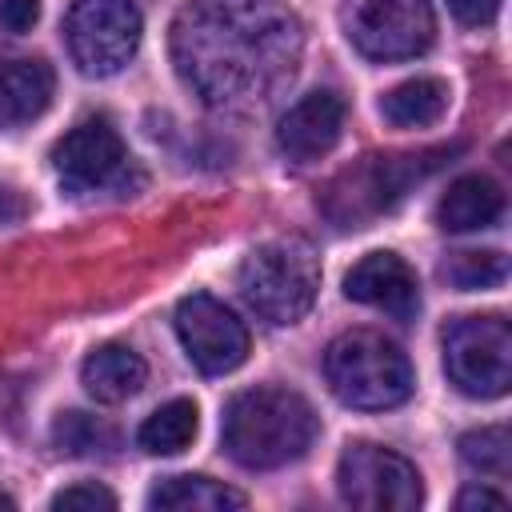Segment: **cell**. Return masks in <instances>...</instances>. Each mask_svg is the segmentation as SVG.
Wrapping results in <instances>:
<instances>
[{"instance_id": "484cf974", "label": "cell", "mask_w": 512, "mask_h": 512, "mask_svg": "<svg viewBox=\"0 0 512 512\" xmlns=\"http://www.w3.org/2000/svg\"><path fill=\"white\" fill-rule=\"evenodd\" d=\"M24 216H28V200H24L16 188L0 184V228H8V224H20Z\"/></svg>"}, {"instance_id": "cb8c5ba5", "label": "cell", "mask_w": 512, "mask_h": 512, "mask_svg": "<svg viewBox=\"0 0 512 512\" xmlns=\"http://www.w3.org/2000/svg\"><path fill=\"white\" fill-rule=\"evenodd\" d=\"M40 20V0H0V32L24 36Z\"/></svg>"}, {"instance_id": "5bb4252c", "label": "cell", "mask_w": 512, "mask_h": 512, "mask_svg": "<svg viewBox=\"0 0 512 512\" xmlns=\"http://www.w3.org/2000/svg\"><path fill=\"white\" fill-rule=\"evenodd\" d=\"M52 88H56V76L44 60L0 56V128L36 120L52 104Z\"/></svg>"}, {"instance_id": "ba28073f", "label": "cell", "mask_w": 512, "mask_h": 512, "mask_svg": "<svg viewBox=\"0 0 512 512\" xmlns=\"http://www.w3.org/2000/svg\"><path fill=\"white\" fill-rule=\"evenodd\" d=\"M140 8L132 0H72L64 44L84 76H116L140 48Z\"/></svg>"}, {"instance_id": "52a82bcc", "label": "cell", "mask_w": 512, "mask_h": 512, "mask_svg": "<svg viewBox=\"0 0 512 512\" xmlns=\"http://www.w3.org/2000/svg\"><path fill=\"white\" fill-rule=\"evenodd\" d=\"M444 372L476 400H496L512 384V328L504 316H460L444 328Z\"/></svg>"}, {"instance_id": "4316f807", "label": "cell", "mask_w": 512, "mask_h": 512, "mask_svg": "<svg viewBox=\"0 0 512 512\" xmlns=\"http://www.w3.org/2000/svg\"><path fill=\"white\" fill-rule=\"evenodd\" d=\"M456 508L460 512H468V508H504V496L492 492V488H464L460 500H456Z\"/></svg>"}, {"instance_id": "44dd1931", "label": "cell", "mask_w": 512, "mask_h": 512, "mask_svg": "<svg viewBox=\"0 0 512 512\" xmlns=\"http://www.w3.org/2000/svg\"><path fill=\"white\" fill-rule=\"evenodd\" d=\"M440 276L460 288V292H476V288H496L508 276V260L496 248H480V252H452L440 264Z\"/></svg>"}, {"instance_id": "7402d4cb", "label": "cell", "mask_w": 512, "mask_h": 512, "mask_svg": "<svg viewBox=\"0 0 512 512\" xmlns=\"http://www.w3.org/2000/svg\"><path fill=\"white\" fill-rule=\"evenodd\" d=\"M460 460H464L472 472L504 476V472H508V460H512L508 428H504V424H488V428L464 432V436H460Z\"/></svg>"}, {"instance_id": "e0dca14e", "label": "cell", "mask_w": 512, "mask_h": 512, "mask_svg": "<svg viewBox=\"0 0 512 512\" xmlns=\"http://www.w3.org/2000/svg\"><path fill=\"white\" fill-rule=\"evenodd\" d=\"M444 108H448V84L440 76L404 80L380 100V116L396 128H428L444 116Z\"/></svg>"}, {"instance_id": "9a60e30c", "label": "cell", "mask_w": 512, "mask_h": 512, "mask_svg": "<svg viewBox=\"0 0 512 512\" xmlns=\"http://www.w3.org/2000/svg\"><path fill=\"white\" fill-rule=\"evenodd\" d=\"M504 212V192L492 176H460L448 184V192L440 196L436 204V224L444 232H476V228H488L496 224Z\"/></svg>"}, {"instance_id": "7c38bea8", "label": "cell", "mask_w": 512, "mask_h": 512, "mask_svg": "<svg viewBox=\"0 0 512 512\" xmlns=\"http://www.w3.org/2000/svg\"><path fill=\"white\" fill-rule=\"evenodd\" d=\"M344 296L392 320H412L420 312V280L396 252H368L344 276Z\"/></svg>"}, {"instance_id": "8fae6325", "label": "cell", "mask_w": 512, "mask_h": 512, "mask_svg": "<svg viewBox=\"0 0 512 512\" xmlns=\"http://www.w3.org/2000/svg\"><path fill=\"white\" fill-rule=\"evenodd\" d=\"M176 336L188 352V360L204 376L236 372L248 360V328L236 320L232 308H224L208 292H192L176 308Z\"/></svg>"}, {"instance_id": "603a6c76", "label": "cell", "mask_w": 512, "mask_h": 512, "mask_svg": "<svg viewBox=\"0 0 512 512\" xmlns=\"http://www.w3.org/2000/svg\"><path fill=\"white\" fill-rule=\"evenodd\" d=\"M52 508H116V496L100 484H72L52 496Z\"/></svg>"}, {"instance_id": "d4e9b609", "label": "cell", "mask_w": 512, "mask_h": 512, "mask_svg": "<svg viewBox=\"0 0 512 512\" xmlns=\"http://www.w3.org/2000/svg\"><path fill=\"white\" fill-rule=\"evenodd\" d=\"M448 8L460 24H472V28L492 24L500 16V0H448Z\"/></svg>"}, {"instance_id": "5b68a950", "label": "cell", "mask_w": 512, "mask_h": 512, "mask_svg": "<svg viewBox=\"0 0 512 512\" xmlns=\"http://www.w3.org/2000/svg\"><path fill=\"white\" fill-rule=\"evenodd\" d=\"M320 292V264L316 252L288 236V240H268L252 248L240 264V296L248 308L268 320V324H296L308 316Z\"/></svg>"}, {"instance_id": "6da1fadb", "label": "cell", "mask_w": 512, "mask_h": 512, "mask_svg": "<svg viewBox=\"0 0 512 512\" xmlns=\"http://www.w3.org/2000/svg\"><path fill=\"white\" fill-rule=\"evenodd\" d=\"M176 76L224 116H256L296 80L304 24L284 0H188L172 20Z\"/></svg>"}, {"instance_id": "2e32d148", "label": "cell", "mask_w": 512, "mask_h": 512, "mask_svg": "<svg viewBox=\"0 0 512 512\" xmlns=\"http://www.w3.org/2000/svg\"><path fill=\"white\" fill-rule=\"evenodd\" d=\"M148 380V364L124 348V344H100L96 352H88V360L80 364V384L88 388L92 400L100 404H120L132 400Z\"/></svg>"}, {"instance_id": "3957f363", "label": "cell", "mask_w": 512, "mask_h": 512, "mask_svg": "<svg viewBox=\"0 0 512 512\" xmlns=\"http://www.w3.org/2000/svg\"><path fill=\"white\" fill-rule=\"evenodd\" d=\"M324 376L340 404L360 412H384L412 396V364L396 340L372 328L340 332L324 352Z\"/></svg>"}, {"instance_id": "30bf717a", "label": "cell", "mask_w": 512, "mask_h": 512, "mask_svg": "<svg viewBox=\"0 0 512 512\" xmlns=\"http://www.w3.org/2000/svg\"><path fill=\"white\" fill-rule=\"evenodd\" d=\"M128 148L112 120L88 116L76 128H68L52 148V168L68 192H100L120 188L128 180Z\"/></svg>"}, {"instance_id": "8992f818", "label": "cell", "mask_w": 512, "mask_h": 512, "mask_svg": "<svg viewBox=\"0 0 512 512\" xmlns=\"http://www.w3.org/2000/svg\"><path fill=\"white\" fill-rule=\"evenodd\" d=\"M340 28L368 60H412L428 52L436 16L428 0H340Z\"/></svg>"}, {"instance_id": "7a4b0ae2", "label": "cell", "mask_w": 512, "mask_h": 512, "mask_svg": "<svg viewBox=\"0 0 512 512\" xmlns=\"http://www.w3.org/2000/svg\"><path fill=\"white\" fill-rule=\"evenodd\" d=\"M320 432L316 408L292 388H244L228 400L220 420L224 452L240 468H284L300 460Z\"/></svg>"}, {"instance_id": "9c48e42d", "label": "cell", "mask_w": 512, "mask_h": 512, "mask_svg": "<svg viewBox=\"0 0 512 512\" xmlns=\"http://www.w3.org/2000/svg\"><path fill=\"white\" fill-rule=\"evenodd\" d=\"M340 500L364 512H412L424 500V484L412 460L380 444H348L336 464Z\"/></svg>"}, {"instance_id": "d6986e66", "label": "cell", "mask_w": 512, "mask_h": 512, "mask_svg": "<svg viewBox=\"0 0 512 512\" xmlns=\"http://www.w3.org/2000/svg\"><path fill=\"white\" fill-rule=\"evenodd\" d=\"M196 428H200V412H196L192 400L180 396V400L160 404V408L140 424L136 444H140L144 452H152V456H176V452H184V448L196 440Z\"/></svg>"}, {"instance_id": "4fadbf2b", "label": "cell", "mask_w": 512, "mask_h": 512, "mask_svg": "<svg viewBox=\"0 0 512 512\" xmlns=\"http://www.w3.org/2000/svg\"><path fill=\"white\" fill-rule=\"evenodd\" d=\"M340 132H344V100L336 92H308L280 116L276 148L292 164H312L336 148Z\"/></svg>"}, {"instance_id": "ac0fdd59", "label": "cell", "mask_w": 512, "mask_h": 512, "mask_svg": "<svg viewBox=\"0 0 512 512\" xmlns=\"http://www.w3.org/2000/svg\"><path fill=\"white\" fill-rule=\"evenodd\" d=\"M148 504L164 512H228V508H244L248 500L212 476H168L152 488Z\"/></svg>"}, {"instance_id": "ffe728a7", "label": "cell", "mask_w": 512, "mask_h": 512, "mask_svg": "<svg viewBox=\"0 0 512 512\" xmlns=\"http://www.w3.org/2000/svg\"><path fill=\"white\" fill-rule=\"evenodd\" d=\"M52 440L64 456H112L116 448V432L88 412H64L52 424Z\"/></svg>"}, {"instance_id": "277c9868", "label": "cell", "mask_w": 512, "mask_h": 512, "mask_svg": "<svg viewBox=\"0 0 512 512\" xmlns=\"http://www.w3.org/2000/svg\"><path fill=\"white\" fill-rule=\"evenodd\" d=\"M456 144L448 148H424L408 156H364L360 164L344 168L328 192H324V216L336 228H364L380 212L396 208L412 184L432 176L444 160H452Z\"/></svg>"}]
</instances>
